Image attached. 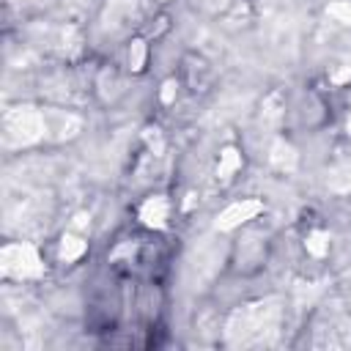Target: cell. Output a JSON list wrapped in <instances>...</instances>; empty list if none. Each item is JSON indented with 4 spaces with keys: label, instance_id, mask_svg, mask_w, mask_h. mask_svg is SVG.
Segmentation results:
<instances>
[{
    "label": "cell",
    "instance_id": "obj_2",
    "mask_svg": "<svg viewBox=\"0 0 351 351\" xmlns=\"http://www.w3.org/2000/svg\"><path fill=\"white\" fill-rule=\"evenodd\" d=\"M3 271H5L8 277H16V280L38 274L41 266H38L36 250H33L30 244H8V247L3 250Z\"/></svg>",
    "mask_w": 351,
    "mask_h": 351
},
{
    "label": "cell",
    "instance_id": "obj_1",
    "mask_svg": "<svg viewBox=\"0 0 351 351\" xmlns=\"http://www.w3.org/2000/svg\"><path fill=\"white\" fill-rule=\"evenodd\" d=\"M44 132V121L33 112V110H14L5 115V137L8 143H33L38 140Z\"/></svg>",
    "mask_w": 351,
    "mask_h": 351
}]
</instances>
